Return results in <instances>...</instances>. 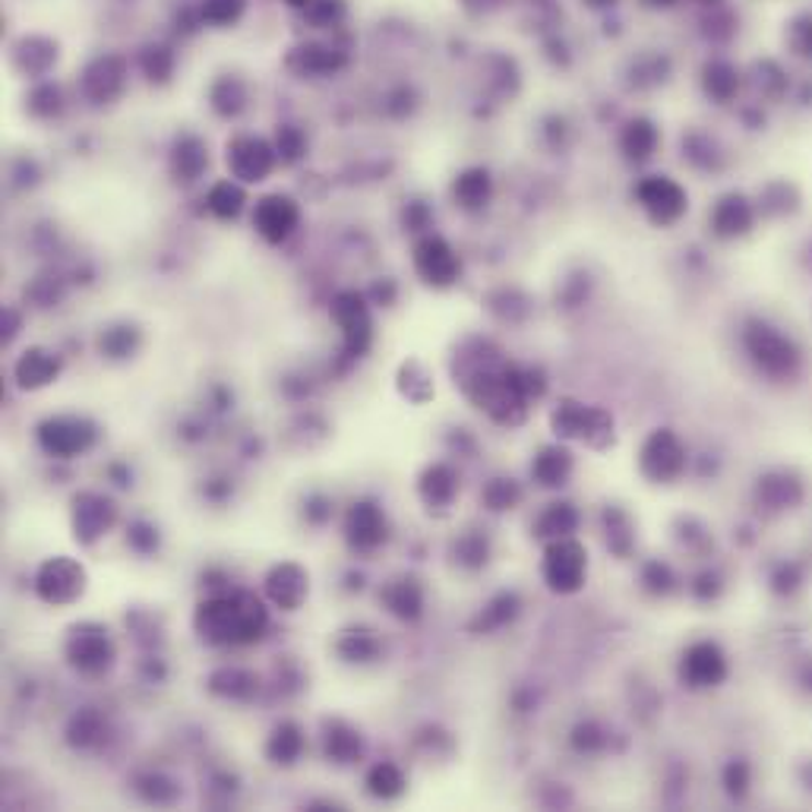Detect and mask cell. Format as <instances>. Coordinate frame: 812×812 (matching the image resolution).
Masks as SVG:
<instances>
[{
	"mask_svg": "<svg viewBox=\"0 0 812 812\" xmlns=\"http://www.w3.org/2000/svg\"><path fill=\"white\" fill-rule=\"evenodd\" d=\"M379 601L386 604V610H389L392 617H399V620H405V624L421 620V614H424V588H421V582L411 579V575L392 579V582L379 592Z\"/></svg>",
	"mask_w": 812,
	"mask_h": 812,
	"instance_id": "obj_22",
	"label": "cell"
},
{
	"mask_svg": "<svg viewBox=\"0 0 812 812\" xmlns=\"http://www.w3.org/2000/svg\"><path fill=\"white\" fill-rule=\"evenodd\" d=\"M756 496L765 510H790L803 500V484L787 471H775V474L758 478Z\"/></svg>",
	"mask_w": 812,
	"mask_h": 812,
	"instance_id": "obj_29",
	"label": "cell"
},
{
	"mask_svg": "<svg viewBox=\"0 0 812 812\" xmlns=\"http://www.w3.org/2000/svg\"><path fill=\"white\" fill-rule=\"evenodd\" d=\"M515 610H518V601L515 595H500L490 601V607H484V614H481V626L484 629H500V626H506L515 617Z\"/></svg>",
	"mask_w": 812,
	"mask_h": 812,
	"instance_id": "obj_50",
	"label": "cell"
},
{
	"mask_svg": "<svg viewBox=\"0 0 812 812\" xmlns=\"http://www.w3.org/2000/svg\"><path fill=\"white\" fill-rule=\"evenodd\" d=\"M300 225V206L285 193H270L253 206V228L266 244H285Z\"/></svg>",
	"mask_w": 812,
	"mask_h": 812,
	"instance_id": "obj_14",
	"label": "cell"
},
{
	"mask_svg": "<svg viewBox=\"0 0 812 812\" xmlns=\"http://www.w3.org/2000/svg\"><path fill=\"white\" fill-rule=\"evenodd\" d=\"M531 474L541 488H563L572 474V456L563 446H544L531 461Z\"/></svg>",
	"mask_w": 812,
	"mask_h": 812,
	"instance_id": "obj_31",
	"label": "cell"
},
{
	"mask_svg": "<svg viewBox=\"0 0 812 812\" xmlns=\"http://www.w3.org/2000/svg\"><path fill=\"white\" fill-rule=\"evenodd\" d=\"M588 553L575 538H557L544 550V582L557 595H575L585 585Z\"/></svg>",
	"mask_w": 812,
	"mask_h": 812,
	"instance_id": "obj_6",
	"label": "cell"
},
{
	"mask_svg": "<svg viewBox=\"0 0 812 812\" xmlns=\"http://www.w3.org/2000/svg\"><path fill=\"white\" fill-rule=\"evenodd\" d=\"M743 89V73L724 57H711L702 67V92L714 105H731Z\"/></svg>",
	"mask_w": 812,
	"mask_h": 812,
	"instance_id": "obj_23",
	"label": "cell"
},
{
	"mask_svg": "<svg viewBox=\"0 0 812 812\" xmlns=\"http://www.w3.org/2000/svg\"><path fill=\"white\" fill-rule=\"evenodd\" d=\"M493 196V178L488 168H465L453 181V199L465 213H481Z\"/></svg>",
	"mask_w": 812,
	"mask_h": 812,
	"instance_id": "obj_25",
	"label": "cell"
},
{
	"mask_svg": "<svg viewBox=\"0 0 812 812\" xmlns=\"http://www.w3.org/2000/svg\"><path fill=\"white\" fill-rule=\"evenodd\" d=\"M785 45L790 55L812 60V13H797L785 28Z\"/></svg>",
	"mask_w": 812,
	"mask_h": 812,
	"instance_id": "obj_44",
	"label": "cell"
},
{
	"mask_svg": "<svg viewBox=\"0 0 812 812\" xmlns=\"http://www.w3.org/2000/svg\"><path fill=\"white\" fill-rule=\"evenodd\" d=\"M636 199H639V206L649 216L651 225H657V228L677 225L679 218L686 216V209H689L686 190L679 187L674 178H667V174H651L645 181H639Z\"/></svg>",
	"mask_w": 812,
	"mask_h": 812,
	"instance_id": "obj_8",
	"label": "cell"
},
{
	"mask_svg": "<svg viewBox=\"0 0 812 812\" xmlns=\"http://www.w3.org/2000/svg\"><path fill=\"white\" fill-rule=\"evenodd\" d=\"M127 85V60L121 55H99L85 64L80 77L82 95L92 105H111L124 95Z\"/></svg>",
	"mask_w": 812,
	"mask_h": 812,
	"instance_id": "obj_13",
	"label": "cell"
},
{
	"mask_svg": "<svg viewBox=\"0 0 812 812\" xmlns=\"http://www.w3.org/2000/svg\"><path fill=\"white\" fill-rule=\"evenodd\" d=\"M209 689L221 696V699H231V702H247L260 693V679L253 677L250 671L241 667H228V671H218L209 679Z\"/></svg>",
	"mask_w": 812,
	"mask_h": 812,
	"instance_id": "obj_35",
	"label": "cell"
},
{
	"mask_svg": "<svg viewBox=\"0 0 812 812\" xmlns=\"http://www.w3.org/2000/svg\"><path fill=\"white\" fill-rule=\"evenodd\" d=\"M285 3H288V7H295V10H307L313 0H285Z\"/></svg>",
	"mask_w": 812,
	"mask_h": 812,
	"instance_id": "obj_59",
	"label": "cell"
},
{
	"mask_svg": "<svg viewBox=\"0 0 812 812\" xmlns=\"http://www.w3.org/2000/svg\"><path fill=\"white\" fill-rule=\"evenodd\" d=\"M332 320L342 329V348L348 357L367 354L370 342H374V320H370L367 300L357 291H342L332 300Z\"/></svg>",
	"mask_w": 812,
	"mask_h": 812,
	"instance_id": "obj_11",
	"label": "cell"
},
{
	"mask_svg": "<svg viewBox=\"0 0 812 812\" xmlns=\"http://www.w3.org/2000/svg\"><path fill=\"white\" fill-rule=\"evenodd\" d=\"M57 64V45L52 38H42V35H26L20 38V45L13 48V67L23 73V77H45L52 67Z\"/></svg>",
	"mask_w": 812,
	"mask_h": 812,
	"instance_id": "obj_24",
	"label": "cell"
},
{
	"mask_svg": "<svg viewBox=\"0 0 812 812\" xmlns=\"http://www.w3.org/2000/svg\"><path fill=\"white\" fill-rule=\"evenodd\" d=\"M728 677V657L714 642H696L683 651L679 661V679L689 689H711L721 686Z\"/></svg>",
	"mask_w": 812,
	"mask_h": 812,
	"instance_id": "obj_16",
	"label": "cell"
},
{
	"mask_svg": "<svg viewBox=\"0 0 812 812\" xmlns=\"http://www.w3.org/2000/svg\"><path fill=\"white\" fill-rule=\"evenodd\" d=\"M307 20L313 23V26H335V23H342V16H345V0H313L307 10Z\"/></svg>",
	"mask_w": 812,
	"mask_h": 812,
	"instance_id": "obj_51",
	"label": "cell"
},
{
	"mask_svg": "<svg viewBox=\"0 0 812 812\" xmlns=\"http://www.w3.org/2000/svg\"><path fill=\"white\" fill-rule=\"evenodd\" d=\"M209 105L225 121L238 117L247 108V82L241 77H218L209 89Z\"/></svg>",
	"mask_w": 812,
	"mask_h": 812,
	"instance_id": "obj_33",
	"label": "cell"
},
{
	"mask_svg": "<svg viewBox=\"0 0 812 812\" xmlns=\"http://www.w3.org/2000/svg\"><path fill=\"white\" fill-rule=\"evenodd\" d=\"M522 500V490L515 481H506V478H496L484 488V503H488L493 513H503V510H513L515 503Z\"/></svg>",
	"mask_w": 812,
	"mask_h": 812,
	"instance_id": "obj_48",
	"label": "cell"
},
{
	"mask_svg": "<svg viewBox=\"0 0 812 812\" xmlns=\"http://www.w3.org/2000/svg\"><path fill=\"white\" fill-rule=\"evenodd\" d=\"M553 434L560 439H579L592 449H607L614 443V418L597 405H582L575 399H563L550 414Z\"/></svg>",
	"mask_w": 812,
	"mask_h": 812,
	"instance_id": "obj_3",
	"label": "cell"
},
{
	"mask_svg": "<svg viewBox=\"0 0 812 812\" xmlns=\"http://www.w3.org/2000/svg\"><path fill=\"white\" fill-rule=\"evenodd\" d=\"M28 114L32 117H38V121H52L57 117L60 111H64V95H60V89L52 85V82H42L32 95H28Z\"/></svg>",
	"mask_w": 812,
	"mask_h": 812,
	"instance_id": "obj_45",
	"label": "cell"
},
{
	"mask_svg": "<svg viewBox=\"0 0 812 812\" xmlns=\"http://www.w3.org/2000/svg\"><path fill=\"white\" fill-rule=\"evenodd\" d=\"M304 753V731H300L295 721H282L275 724V731L266 740V756L272 765H295Z\"/></svg>",
	"mask_w": 812,
	"mask_h": 812,
	"instance_id": "obj_32",
	"label": "cell"
},
{
	"mask_svg": "<svg viewBox=\"0 0 812 812\" xmlns=\"http://www.w3.org/2000/svg\"><path fill=\"white\" fill-rule=\"evenodd\" d=\"M130 544H134L136 550L149 553V550L159 547V535H156V528H149V525H134V528H130Z\"/></svg>",
	"mask_w": 812,
	"mask_h": 812,
	"instance_id": "obj_56",
	"label": "cell"
},
{
	"mask_svg": "<svg viewBox=\"0 0 812 812\" xmlns=\"http://www.w3.org/2000/svg\"><path fill=\"white\" fill-rule=\"evenodd\" d=\"M683 159H689L696 168H714V159H718L714 142H708L705 136H689L683 142Z\"/></svg>",
	"mask_w": 812,
	"mask_h": 812,
	"instance_id": "obj_52",
	"label": "cell"
},
{
	"mask_svg": "<svg viewBox=\"0 0 812 812\" xmlns=\"http://www.w3.org/2000/svg\"><path fill=\"white\" fill-rule=\"evenodd\" d=\"M639 471L651 484H674L686 471V446L679 443V436L667 427L649 434L639 449Z\"/></svg>",
	"mask_w": 812,
	"mask_h": 812,
	"instance_id": "obj_9",
	"label": "cell"
},
{
	"mask_svg": "<svg viewBox=\"0 0 812 812\" xmlns=\"http://www.w3.org/2000/svg\"><path fill=\"white\" fill-rule=\"evenodd\" d=\"M139 70L149 82L164 85L174 77V52L168 45H146L142 55H139Z\"/></svg>",
	"mask_w": 812,
	"mask_h": 812,
	"instance_id": "obj_41",
	"label": "cell"
},
{
	"mask_svg": "<svg viewBox=\"0 0 812 812\" xmlns=\"http://www.w3.org/2000/svg\"><path fill=\"white\" fill-rule=\"evenodd\" d=\"M168 168H171V178L178 184H196L206 174V168H209V149H206V142L193 134L178 136L174 146H171Z\"/></svg>",
	"mask_w": 812,
	"mask_h": 812,
	"instance_id": "obj_20",
	"label": "cell"
},
{
	"mask_svg": "<svg viewBox=\"0 0 812 812\" xmlns=\"http://www.w3.org/2000/svg\"><path fill=\"white\" fill-rule=\"evenodd\" d=\"M414 272L421 275L424 285L431 288H449L456 285L461 272L459 253L439 235H427L414 244Z\"/></svg>",
	"mask_w": 812,
	"mask_h": 812,
	"instance_id": "obj_12",
	"label": "cell"
},
{
	"mask_svg": "<svg viewBox=\"0 0 812 812\" xmlns=\"http://www.w3.org/2000/svg\"><path fill=\"white\" fill-rule=\"evenodd\" d=\"M585 3H588L592 10H607V7H614L617 0H585Z\"/></svg>",
	"mask_w": 812,
	"mask_h": 812,
	"instance_id": "obj_58",
	"label": "cell"
},
{
	"mask_svg": "<svg viewBox=\"0 0 812 812\" xmlns=\"http://www.w3.org/2000/svg\"><path fill=\"white\" fill-rule=\"evenodd\" d=\"M193 626L199 632L203 642L209 645H253L263 639L266 626H270V614L263 607V601L250 592H225V595L206 597L196 614H193Z\"/></svg>",
	"mask_w": 812,
	"mask_h": 812,
	"instance_id": "obj_1",
	"label": "cell"
},
{
	"mask_svg": "<svg viewBox=\"0 0 812 812\" xmlns=\"http://www.w3.org/2000/svg\"><path fill=\"white\" fill-rule=\"evenodd\" d=\"M649 10H671V7H677L679 0H642Z\"/></svg>",
	"mask_w": 812,
	"mask_h": 812,
	"instance_id": "obj_57",
	"label": "cell"
},
{
	"mask_svg": "<svg viewBox=\"0 0 812 812\" xmlns=\"http://www.w3.org/2000/svg\"><path fill=\"white\" fill-rule=\"evenodd\" d=\"M310 595V575L298 563H278L266 575V597L278 610H298Z\"/></svg>",
	"mask_w": 812,
	"mask_h": 812,
	"instance_id": "obj_19",
	"label": "cell"
},
{
	"mask_svg": "<svg viewBox=\"0 0 812 812\" xmlns=\"http://www.w3.org/2000/svg\"><path fill=\"white\" fill-rule=\"evenodd\" d=\"M642 582H645V588L654 592V595H667L674 588V575H671V569L664 567V563H649Z\"/></svg>",
	"mask_w": 812,
	"mask_h": 812,
	"instance_id": "obj_54",
	"label": "cell"
},
{
	"mask_svg": "<svg viewBox=\"0 0 812 812\" xmlns=\"http://www.w3.org/2000/svg\"><path fill=\"white\" fill-rule=\"evenodd\" d=\"M117 522V506L102 493H80L73 500V538L80 544H95L105 538Z\"/></svg>",
	"mask_w": 812,
	"mask_h": 812,
	"instance_id": "obj_17",
	"label": "cell"
},
{
	"mask_svg": "<svg viewBox=\"0 0 812 812\" xmlns=\"http://www.w3.org/2000/svg\"><path fill=\"white\" fill-rule=\"evenodd\" d=\"M247 13V0H203L199 3V20L216 28H228L241 23Z\"/></svg>",
	"mask_w": 812,
	"mask_h": 812,
	"instance_id": "obj_43",
	"label": "cell"
},
{
	"mask_svg": "<svg viewBox=\"0 0 812 812\" xmlns=\"http://www.w3.org/2000/svg\"><path fill=\"white\" fill-rule=\"evenodd\" d=\"M136 793L146 800V803H156V807H168L181 797V787L174 785L171 778H164L159 771H149V775H139L136 778Z\"/></svg>",
	"mask_w": 812,
	"mask_h": 812,
	"instance_id": "obj_42",
	"label": "cell"
},
{
	"mask_svg": "<svg viewBox=\"0 0 812 812\" xmlns=\"http://www.w3.org/2000/svg\"><path fill=\"white\" fill-rule=\"evenodd\" d=\"M139 329L136 325H111L102 332L99 339V352L111 357V361H124V357H134L136 348H139Z\"/></svg>",
	"mask_w": 812,
	"mask_h": 812,
	"instance_id": "obj_40",
	"label": "cell"
},
{
	"mask_svg": "<svg viewBox=\"0 0 812 812\" xmlns=\"http://www.w3.org/2000/svg\"><path fill=\"white\" fill-rule=\"evenodd\" d=\"M657 142H661V134H657L654 121H649V117H632L624 127V134H620V149H624L626 159L636 164L649 162L654 149H657Z\"/></svg>",
	"mask_w": 812,
	"mask_h": 812,
	"instance_id": "obj_30",
	"label": "cell"
},
{
	"mask_svg": "<svg viewBox=\"0 0 812 812\" xmlns=\"http://www.w3.org/2000/svg\"><path fill=\"white\" fill-rule=\"evenodd\" d=\"M335 651L342 661L348 664H370L379 657V642L370 629H348L342 632V639L335 642Z\"/></svg>",
	"mask_w": 812,
	"mask_h": 812,
	"instance_id": "obj_38",
	"label": "cell"
},
{
	"mask_svg": "<svg viewBox=\"0 0 812 812\" xmlns=\"http://www.w3.org/2000/svg\"><path fill=\"white\" fill-rule=\"evenodd\" d=\"M60 357L48 348H28L20 354V361L13 364V377L20 382V389L26 392H38L45 386H52L60 377Z\"/></svg>",
	"mask_w": 812,
	"mask_h": 812,
	"instance_id": "obj_21",
	"label": "cell"
},
{
	"mask_svg": "<svg viewBox=\"0 0 812 812\" xmlns=\"http://www.w3.org/2000/svg\"><path fill=\"white\" fill-rule=\"evenodd\" d=\"M579 528V510L572 503H550L538 522H535V531L538 538H547V541H557V538H572Z\"/></svg>",
	"mask_w": 812,
	"mask_h": 812,
	"instance_id": "obj_34",
	"label": "cell"
},
{
	"mask_svg": "<svg viewBox=\"0 0 812 812\" xmlns=\"http://www.w3.org/2000/svg\"><path fill=\"white\" fill-rule=\"evenodd\" d=\"M102 736H105V718L95 708H82L67 728V743L73 750H92L95 743H102Z\"/></svg>",
	"mask_w": 812,
	"mask_h": 812,
	"instance_id": "obj_39",
	"label": "cell"
},
{
	"mask_svg": "<svg viewBox=\"0 0 812 812\" xmlns=\"http://www.w3.org/2000/svg\"><path fill=\"white\" fill-rule=\"evenodd\" d=\"M342 67H345V55L329 52L323 45H304L288 55V70H295L298 77H332Z\"/></svg>",
	"mask_w": 812,
	"mask_h": 812,
	"instance_id": "obj_27",
	"label": "cell"
},
{
	"mask_svg": "<svg viewBox=\"0 0 812 812\" xmlns=\"http://www.w3.org/2000/svg\"><path fill=\"white\" fill-rule=\"evenodd\" d=\"M228 171L235 181L241 184H263L275 171V162H278V152L275 146L266 142L263 136H235L228 142Z\"/></svg>",
	"mask_w": 812,
	"mask_h": 812,
	"instance_id": "obj_10",
	"label": "cell"
},
{
	"mask_svg": "<svg viewBox=\"0 0 812 812\" xmlns=\"http://www.w3.org/2000/svg\"><path fill=\"white\" fill-rule=\"evenodd\" d=\"M418 493H421V500H424L427 506L446 510V506L456 500V493H459V474L453 471V465L436 461V465H431V468L421 474Z\"/></svg>",
	"mask_w": 812,
	"mask_h": 812,
	"instance_id": "obj_26",
	"label": "cell"
},
{
	"mask_svg": "<svg viewBox=\"0 0 812 812\" xmlns=\"http://www.w3.org/2000/svg\"><path fill=\"white\" fill-rule=\"evenodd\" d=\"M696 3H702V7H721V0H696Z\"/></svg>",
	"mask_w": 812,
	"mask_h": 812,
	"instance_id": "obj_60",
	"label": "cell"
},
{
	"mask_svg": "<svg viewBox=\"0 0 812 812\" xmlns=\"http://www.w3.org/2000/svg\"><path fill=\"white\" fill-rule=\"evenodd\" d=\"M323 750L329 762L352 765L364 753V740H361V733L354 731L352 724L335 718V721H325L323 724Z\"/></svg>",
	"mask_w": 812,
	"mask_h": 812,
	"instance_id": "obj_28",
	"label": "cell"
},
{
	"mask_svg": "<svg viewBox=\"0 0 812 812\" xmlns=\"http://www.w3.org/2000/svg\"><path fill=\"white\" fill-rule=\"evenodd\" d=\"M756 85L762 89V99H785L787 92V77L785 70L775 64V60H758L756 64Z\"/></svg>",
	"mask_w": 812,
	"mask_h": 812,
	"instance_id": "obj_46",
	"label": "cell"
},
{
	"mask_svg": "<svg viewBox=\"0 0 812 812\" xmlns=\"http://www.w3.org/2000/svg\"><path fill=\"white\" fill-rule=\"evenodd\" d=\"M456 560L468 569L484 567L488 563V541L481 535H474V531L461 535L459 541H456Z\"/></svg>",
	"mask_w": 812,
	"mask_h": 812,
	"instance_id": "obj_49",
	"label": "cell"
},
{
	"mask_svg": "<svg viewBox=\"0 0 812 812\" xmlns=\"http://www.w3.org/2000/svg\"><path fill=\"white\" fill-rule=\"evenodd\" d=\"M743 348L750 354V361L756 364L758 374L771 379H793L803 367L800 345L790 335H785L778 325L765 323V320H750L746 323Z\"/></svg>",
	"mask_w": 812,
	"mask_h": 812,
	"instance_id": "obj_2",
	"label": "cell"
},
{
	"mask_svg": "<svg viewBox=\"0 0 812 812\" xmlns=\"http://www.w3.org/2000/svg\"><path fill=\"white\" fill-rule=\"evenodd\" d=\"M38 446L55 456V459H77L82 453H89L99 439V427L89 418H77V414H57V418H45L38 424Z\"/></svg>",
	"mask_w": 812,
	"mask_h": 812,
	"instance_id": "obj_5",
	"label": "cell"
},
{
	"mask_svg": "<svg viewBox=\"0 0 812 812\" xmlns=\"http://www.w3.org/2000/svg\"><path fill=\"white\" fill-rule=\"evenodd\" d=\"M85 569L70 557H52L35 572V595L52 607H67L85 595Z\"/></svg>",
	"mask_w": 812,
	"mask_h": 812,
	"instance_id": "obj_7",
	"label": "cell"
},
{
	"mask_svg": "<svg viewBox=\"0 0 812 812\" xmlns=\"http://www.w3.org/2000/svg\"><path fill=\"white\" fill-rule=\"evenodd\" d=\"M405 775H402V768L399 765H392V762H377L370 771H367V793L374 797V800H399L402 793H405Z\"/></svg>",
	"mask_w": 812,
	"mask_h": 812,
	"instance_id": "obj_37",
	"label": "cell"
},
{
	"mask_svg": "<svg viewBox=\"0 0 812 812\" xmlns=\"http://www.w3.org/2000/svg\"><path fill=\"white\" fill-rule=\"evenodd\" d=\"M708 225H711V235L721 238V241H736V238H746L756 225V206L743 196V193H724L711 213H708Z\"/></svg>",
	"mask_w": 812,
	"mask_h": 812,
	"instance_id": "obj_18",
	"label": "cell"
},
{
	"mask_svg": "<svg viewBox=\"0 0 812 812\" xmlns=\"http://www.w3.org/2000/svg\"><path fill=\"white\" fill-rule=\"evenodd\" d=\"M64 654H67V664L82 674V677H102L114 667V642H111L108 629L99 624H80L70 629L67 636V645H64Z\"/></svg>",
	"mask_w": 812,
	"mask_h": 812,
	"instance_id": "obj_4",
	"label": "cell"
},
{
	"mask_svg": "<svg viewBox=\"0 0 812 812\" xmlns=\"http://www.w3.org/2000/svg\"><path fill=\"white\" fill-rule=\"evenodd\" d=\"M244 203H247V193L241 187V181H218L209 190V196H206V206H209V213L221 221H231V218H238L244 213Z\"/></svg>",
	"mask_w": 812,
	"mask_h": 812,
	"instance_id": "obj_36",
	"label": "cell"
},
{
	"mask_svg": "<svg viewBox=\"0 0 812 812\" xmlns=\"http://www.w3.org/2000/svg\"><path fill=\"white\" fill-rule=\"evenodd\" d=\"M389 538V518L374 500L354 503L345 515V541L357 553H374Z\"/></svg>",
	"mask_w": 812,
	"mask_h": 812,
	"instance_id": "obj_15",
	"label": "cell"
},
{
	"mask_svg": "<svg viewBox=\"0 0 812 812\" xmlns=\"http://www.w3.org/2000/svg\"><path fill=\"white\" fill-rule=\"evenodd\" d=\"M275 152H278V159L285 164L300 162L304 152H307V136L300 134L295 124L278 127V134H275Z\"/></svg>",
	"mask_w": 812,
	"mask_h": 812,
	"instance_id": "obj_47",
	"label": "cell"
},
{
	"mask_svg": "<svg viewBox=\"0 0 812 812\" xmlns=\"http://www.w3.org/2000/svg\"><path fill=\"white\" fill-rule=\"evenodd\" d=\"M604 740H607V736L597 731L595 724H579L575 733H572V743H575V750H582V753H595V750L604 746Z\"/></svg>",
	"mask_w": 812,
	"mask_h": 812,
	"instance_id": "obj_55",
	"label": "cell"
},
{
	"mask_svg": "<svg viewBox=\"0 0 812 812\" xmlns=\"http://www.w3.org/2000/svg\"><path fill=\"white\" fill-rule=\"evenodd\" d=\"M724 787H728L731 797H746V790H750V765L743 758H736L724 768Z\"/></svg>",
	"mask_w": 812,
	"mask_h": 812,
	"instance_id": "obj_53",
	"label": "cell"
}]
</instances>
